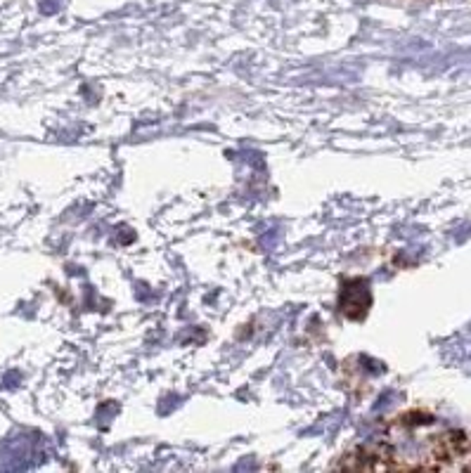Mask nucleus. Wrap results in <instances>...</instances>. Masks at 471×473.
Returning <instances> with one entry per match:
<instances>
[{"instance_id":"2","label":"nucleus","mask_w":471,"mask_h":473,"mask_svg":"<svg viewBox=\"0 0 471 473\" xmlns=\"http://www.w3.org/2000/svg\"><path fill=\"white\" fill-rule=\"evenodd\" d=\"M62 3H64V0H43V3H41V10L50 15V12H55V10H59V8H62Z\"/></svg>"},{"instance_id":"1","label":"nucleus","mask_w":471,"mask_h":473,"mask_svg":"<svg viewBox=\"0 0 471 473\" xmlns=\"http://www.w3.org/2000/svg\"><path fill=\"white\" fill-rule=\"evenodd\" d=\"M370 303H372V294H370L367 279H351V282L344 284L339 306H341V313L346 317L360 320V317H365V313H367Z\"/></svg>"}]
</instances>
